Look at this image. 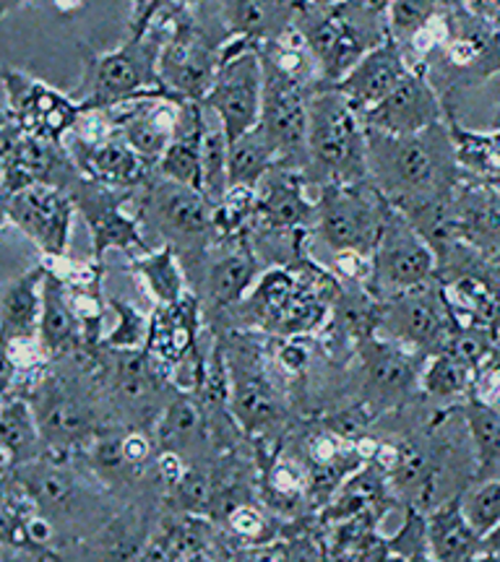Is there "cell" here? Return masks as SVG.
Segmentation results:
<instances>
[{"label":"cell","mask_w":500,"mask_h":562,"mask_svg":"<svg viewBox=\"0 0 500 562\" xmlns=\"http://www.w3.org/2000/svg\"><path fill=\"white\" fill-rule=\"evenodd\" d=\"M201 104L220 117L230 140L256 128L264 108V63L258 45L248 40L224 42L220 70Z\"/></svg>","instance_id":"8"},{"label":"cell","mask_w":500,"mask_h":562,"mask_svg":"<svg viewBox=\"0 0 500 562\" xmlns=\"http://www.w3.org/2000/svg\"><path fill=\"white\" fill-rule=\"evenodd\" d=\"M230 412L237 425L248 435L269 430L274 422L281 417L279 398L274 396L271 385L258 372H248L245 368H237V364L230 368Z\"/></svg>","instance_id":"31"},{"label":"cell","mask_w":500,"mask_h":562,"mask_svg":"<svg viewBox=\"0 0 500 562\" xmlns=\"http://www.w3.org/2000/svg\"><path fill=\"white\" fill-rule=\"evenodd\" d=\"M412 66L404 58V50L397 40L386 37L378 47L365 55L355 68L344 76L342 81L331 83V89L342 91L352 108L365 115L370 108H376L380 100L391 94L401 81L410 76Z\"/></svg>","instance_id":"19"},{"label":"cell","mask_w":500,"mask_h":562,"mask_svg":"<svg viewBox=\"0 0 500 562\" xmlns=\"http://www.w3.org/2000/svg\"><path fill=\"white\" fill-rule=\"evenodd\" d=\"M264 63V60H260ZM311 87L287 79L279 70L264 66V108L256 128L264 133L279 165L298 167L305 172L311 151H308V131H311Z\"/></svg>","instance_id":"12"},{"label":"cell","mask_w":500,"mask_h":562,"mask_svg":"<svg viewBox=\"0 0 500 562\" xmlns=\"http://www.w3.org/2000/svg\"><path fill=\"white\" fill-rule=\"evenodd\" d=\"M308 186L311 182L298 167H274L258 186V216L253 232H277V235L313 232L319 203L308 199Z\"/></svg>","instance_id":"17"},{"label":"cell","mask_w":500,"mask_h":562,"mask_svg":"<svg viewBox=\"0 0 500 562\" xmlns=\"http://www.w3.org/2000/svg\"><path fill=\"white\" fill-rule=\"evenodd\" d=\"M308 0H230L224 11V42L248 40L264 45L298 24Z\"/></svg>","instance_id":"25"},{"label":"cell","mask_w":500,"mask_h":562,"mask_svg":"<svg viewBox=\"0 0 500 562\" xmlns=\"http://www.w3.org/2000/svg\"><path fill=\"white\" fill-rule=\"evenodd\" d=\"M173 503L178 505L188 516H207L211 503H214V487H211V476L199 472V469H186L180 482L167 492Z\"/></svg>","instance_id":"44"},{"label":"cell","mask_w":500,"mask_h":562,"mask_svg":"<svg viewBox=\"0 0 500 562\" xmlns=\"http://www.w3.org/2000/svg\"><path fill=\"white\" fill-rule=\"evenodd\" d=\"M51 396L45 398V406H42L40 425L45 440L51 442L53 448H70L81 446V442L91 440L95 442L100 438V425H97L95 412L89 409L87 404L79 402V398L68 396V393H60L58 389H47Z\"/></svg>","instance_id":"30"},{"label":"cell","mask_w":500,"mask_h":562,"mask_svg":"<svg viewBox=\"0 0 500 562\" xmlns=\"http://www.w3.org/2000/svg\"><path fill=\"white\" fill-rule=\"evenodd\" d=\"M477 560H500V524L492 526V529L482 537V547Z\"/></svg>","instance_id":"53"},{"label":"cell","mask_w":500,"mask_h":562,"mask_svg":"<svg viewBox=\"0 0 500 562\" xmlns=\"http://www.w3.org/2000/svg\"><path fill=\"white\" fill-rule=\"evenodd\" d=\"M199 294L188 292L182 300L173 302V305H157V311L152 313V336L149 344H146V351L167 372L170 364L199 349Z\"/></svg>","instance_id":"22"},{"label":"cell","mask_w":500,"mask_h":562,"mask_svg":"<svg viewBox=\"0 0 500 562\" xmlns=\"http://www.w3.org/2000/svg\"><path fill=\"white\" fill-rule=\"evenodd\" d=\"M308 112H311L308 182L323 188L329 182L373 180L368 165V128L347 97L331 87H315L311 89Z\"/></svg>","instance_id":"3"},{"label":"cell","mask_w":500,"mask_h":562,"mask_svg":"<svg viewBox=\"0 0 500 562\" xmlns=\"http://www.w3.org/2000/svg\"><path fill=\"white\" fill-rule=\"evenodd\" d=\"M448 117L446 104L441 102L438 89L427 79L425 70H410L404 81L386 100L363 115L365 128L389 133V136H414Z\"/></svg>","instance_id":"16"},{"label":"cell","mask_w":500,"mask_h":562,"mask_svg":"<svg viewBox=\"0 0 500 562\" xmlns=\"http://www.w3.org/2000/svg\"><path fill=\"white\" fill-rule=\"evenodd\" d=\"M47 266L34 263L11 279L3 290V341L24 339V336H40L42 321V284H45Z\"/></svg>","instance_id":"29"},{"label":"cell","mask_w":500,"mask_h":562,"mask_svg":"<svg viewBox=\"0 0 500 562\" xmlns=\"http://www.w3.org/2000/svg\"><path fill=\"white\" fill-rule=\"evenodd\" d=\"M258 216V188L230 186L227 193L214 203L216 243L251 237Z\"/></svg>","instance_id":"37"},{"label":"cell","mask_w":500,"mask_h":562,"mask_svg":"<svg viewBox=\"0 0 500 562\" xmlns=\"http://www.w3.org/2000/svg\"><path fill=\"white\" fill-rule=\"evenodd\" d=\"M227 531L248 544H269L271 539V524L251 503H237L227 513Z\"/></svg>","instance_id":"46"},{"label":"cell","mask_w":500,"mask_h":562,"mask_svg":"<svg viewBox=\"0 0 500 562\" xmlns=\"http://www.w3.org/2000/svg\"><path fill=\"white\" fill-rule=\"evenodd\" d=\"M167 40V24L157 19L144 37H131L121 47L108 53L84 50V76L79 89V102L87 108L115 110L125 102L167 97L159 76V55Z\"/></svg>","instance_id":"2"},{"label":"cell","mask_w":500,"mask_h":562,"mask_svg":"<svg viewBox=\"0 0 500 562\" xmlns=\"http://www.w3.org/2000/svg\"><path fill=\"white\" fill-rule=\"evenodd\" d=\"M178 0H133L131 13V37H144L162 13L170 11Z\"/></svg>","instance_id":"49"},{"label":"cell","mask_w":500,"mask_h":562,"mask_svg":"<svg viewBox=\"0 0 500 562\" xmlns=\"http://www.w3.org/2000/svg\"><path fill=\"white\" fill-rule=\"evenodd\" d=\"M433 279H438V256L420 229L393 206L373 252L368 290L386 302Z\"/></svg>","instance_id":"10"},{"label":"cell","mask_w":500,"mask_h":562,"mask_svg":"<svg viewBox=\"0 0 500 562\" xmlns=\"http://www.w3.org/2000/svg\"><path fill=\"white\" fill-rule=\"evenodd\" d=\"M26 3H32V0H3V13H11L13 9H21Z\"/></svg>","instance_id":"55"},{"label":"cell","mask_w":500,"mask_h":562,"mask_svg":"<svg viewBox=\"0 0 500 562\" xmlns=\"http://www.w3.org/2000/svg\"><path fill=\"white\" fill-rule=\"evenodd\" d=\"M220 256L207 258V266L201 271L203 290L214 311H230L237 307L248 297V290L260 279V256L253 245L251 237H241V240L214 243Z\"/></svg>","instance_id":"20"},{"label":"cell","mask_w":500,"mask_h":562,"mask_svg":"<svg viewBox=\"0 0 500 562\" xmlns=\"http://www.w3.org/2000/svg\"><path fill=\"white\" fill-rule=\"evenodd\" d=\"M277 165V151L271 149V144L258 128L230 140V186L258 188L260 180Z\"/></svg>","instance_id":"36"},{"label":"cell","mask_w":500,"mask_h":562,"mask_svg":"<svg viewBox=\"0 0 500 562\" xmlns=\"http://www.w3.org/2000/svg\"><path fill=\"white\" fill-rule=\"evenodd\" d=\"M193 396L196 393L178 391V396L162 412L157 422V446L162 451L180 456L182 451H190V448L201 446L207 440V417H203L201 402H196Z\"/></svg>","instance_id":"33"},{"label":"cell","mask_w":500,"mask_h":562,"mask_svg":"<svg viewBox=\"0 0 500 562\" xmlns=\"http://www.w3.org/2000/svg\"><path fill=\"white\" fill-rule=\"evenodd\" d=\"M207 108L196 100H182L178 131L154 172L203 193V138H207Z\"/></svg>","instance_id":"23"},{"label":"cell","mask_w":500,"mask_h":562,"mask_svg":"<svg viewBox=\"0 0 500 562\" xmlns=\"http://www.w3.org/2000/svg\"><path fill=\"white\" fill-rule=\"evenodd\" d=\"M68 149L79 161L84 178L104 182L112 188H125V191H138L149 175L154 172L136 151L131 149L129 140L121 133L100 146H81L68 140Z\"/></svg>","instance_id":"24"},{"label":"cell","mask_w":500,"mask_h":562,"mask_svg":"<svg viewBox=\"0 0 500 562\" xmlns=\"http://www.w3.org/2000/svg\"><path fill=\"white\" fill-rule=\"evenodd\" d=\"M427 529H431L433 560L459 562L477 560L482 547V533L471 526L464 513V492L441 501L427 513Z\"/></svg>","instance_id":"27"},{"label":"cell","mask_w":500,"mask_h":562,"mask_svg":"<svg viewBox=\"0 0 500 562\" xmlns=\"http://www.w3.org/2000/svg\"><path fill=\"white\" fill-rule=\"evenodd\" d=\"M305 487V476L298 472V467L292 463H274L269 472V490L277 501H298Z\"/></svg>","instance_id":"48"},{"label":"cell","mask_w":500,"mask_h":562,"mask_svg":"<svg viewBox=\"0 0 500 562\" xmlns=\"http://www.w3.org/2000/svg\"><path fill=\"white\" fill-rule=\"evenodd\" d=\"M129 271L157 305H173L190 292L186 266H182L178 250L167 243L157 250L144 252V256L129 258Z\"/></svg>","instance_id":"32"},{"label":"cell","mask_w":500,"mask_h":562,"mask_svg":"<svg viewBox=\"0 0 500 562\" xmlns=\"http://www.w3.org/2000/svg\"><path fill=\"white\" fill-rule=\"evenodd\" d=\"M68 136L74 144H81V146L108 144L110 138L118 136L115 110L87 108V104H84V112L79 115V121H76L74 131H70Z\"/></svg>","instance_id":"45"},{"label":"cell","mask_w":500,"mask_h":562,"mask_svg":"<svg viewBox=\"0 0 500 562\" xmlns=\"http://www.w3.org/2000/svg\"><path fill=\"white\" fill-rule=\"evenodd\" d=\"M123 448H125V459H129V463H131L133 469L144 467V463L152 459V451H154L149 438H146L144 432H131V435H125V438H123Z\"/></svg>","instance_id":"51"},{"label":"cell","mask_w":500,"mask_h":562,"mask_svg":"<svg viewBox=\"0 0 500 562\" xmlns=\"http://www.w3.org/2000/svg\"><path fill=\"white\" fill-rule=\"evenodd\" d=\"M368 165L373 182L399 211L454 199L462 188V165L446 121L414 136H389L368 128Z\"/></svg>","instance_id":"1"},{"label":"cell","mask_w":500,"mask_h":562,"mask_svg":"<svg viewBox=\"0 0 500 562\" xmlns=\"http://www.w3.org/2000/svg\"><path fill=\"white\" fill-rule=\"evenodd\" d=\"M446 123L451 140H454L456 159L464 170L480 175L485 180H500V128L490 133L469 131L451 112Z\"/></svg>","instance_id":"35"},{"label":"cell","mask_w":500,"mask_h":562,"mask_svg":"<svg viewBox=\"0 0 500 562\" xmlns=\"http://www.w3.org/2000/svg\"><path fill=\"white\" fill-rule=\"evenodd\" d=\"M360 357L368 391L378 398H397L410 393L414 385L420 389V375L425 368L427 355H420L404 344L391 339L360 341Z\"/></svg>","instance_id":"21"},{"label":"cell","mask_w":500,"mask_h":562,"mask_svg":"<svg viewBox=\"0 0 500 562\" xmlns=\"http://www.w3.org/2000/svg\"><path fill=\"white\" fill-rule=\"evenodd\" d=\"M42 435L40 417L34 414L32 404L24 396L5 393L3 412H0V453H3V472L11 474V469L24 467L42 459Z\"/></svg>","instance_id":"28"},{"label":"cell","mask_w":500,"mask_h":562,"mask_svg":"<svg viewBox=\"0 0 500 562\" xmlns=\"http://www.w3.org/2000/svg\"><path fill=\"white\" fill-rule=\"evenodd\" d=\"M391 558L399 560H433L431 529H427V513L410 505L401 529L389 539Z\"/></svg>","instance_id":"42"},{"label":"cell","mask_w":500,"mask_h":562,"mask_svg":"<svg viewBox=\"0 0 500 562\" xmlns=\"http://www.w3.org/2000/svg\"><path fill=\"white\" fill-rule=\"evenodd\" d=\"M110 311L115 313V326L102 339L104 349H146L152 336V315L138 311L129 300L108 297Z\"/></svg>","instance_id":"40"},{"label":"cell","mask_w":500,"mask_h":562,"mask_svg":"<svg viewBox=\"0 0 500 562\" xmlns=\"http://www.w3.org/2000/svg\"><path fill=\"white\" fill-rule=\"evenodd\" d=\"M74 195L84 224L91 235V258L104 261L108 250H121L129 258L149 252V243L141 235L138 214H129L125 206L133 203L136 191L112 188L104 182L81 178L68 191Z\"/></svg>","instance_id":"11"},{"label":"cell","mask_w":500,"mask_h":562,"mask_svg":"<svg viewBox=\"0 0 500 562\" xmlns=\"http://www.w3.org/2000/svg\"><path fill=\"white\" fill-rule=\"evenodd\" d=\"M319 216L313 235L334 252H363L373 256L384 235L393 203L373 180L329 182L319 193Z\"/></svg>","instance_id":"6"},{"label":"cell","mask_w":500,"mask_h":562,"mask_svg":"<svg viewBox=\"0 0 500 562\" xmlns=\"http://www.w3.org/2000/svg\"><path fill=\"white\" fill-rule=\"evenodd\" d=\"M477 372L459 360L454 351L443 349L425 362L420 375V389L433 398H456L467 393L475 383Z\"/></svg>","instance_id":"38"},{"label":"cell","mask_w":500,"mask_h":562,"mask_svg":"<svg viewBox=\"0 0 500 562\" xmlns=\"http://www.w3.org/2000/svg\"><path fill=\"white\" fill-rule=\"evenodd\" d=\"M230 188V138L216 117L203 138V195L214 206Z\"/></svg>","instance_id":"39"},{"label":"cell","mask_w":500,"mask_h":562,"mask_svg":"<svg viewBox=\"0 0 500 562\" xmlns=\"http://www.w3.org/2000/svg\"><path fill=\"white\" fill-rule=\"evenodd\" d=\"M498 21H500V19H498Z\"/></svg>","instance_id":"57"},{"label":"cell","mask_w":500,"mask_h":562,"mask_svg":"<svg viewBox=\"0 0 500 562\" xmlns=\"http://www.w3.org/2000/svg\"><path fill=\"white\" fill-rule=\"evenodd\" d=\"M462 5L471 13V16L490 21V24H498L500 0H462Z\"/></svg>","instance_id":"52"},{"label":"cell","mask_w":500,"mask_h":562,"mask_svg":"<svg viewBox=\"0 0 500 562\" xmlns=\"http://www.w3.org/2000/svg\"><path fill=\"white\" fill-rule=\"evenodd\" d=\"M76 211L74 195L53 186H32L3 199L5 227L30 237L42 258L68 256Z\"/></svg>","instance_id":"14"},{"label":"cell","mask_w":500,"mask_h":562,"mask_svg":"<svg viewBox=\"0 0 500 562\" xmlns=\"http://www.w3.org/2000/svg\"><path fill=\"white\" fill-rule=\"evenodd\" d=\"M159 19L167 24V40L159 55L162 83L173 100L201 102L220 70L224 42L211 37L190 9H182L180 3Z\"/></svg>","instance_id":"7"},{"label":"cell","mask_w":500,"mask_h":562,"mask_svg":"<svg viewBox=\"0 0 500 562\" xmlns=\"http://www.w3.org/2000/svg\"><path fill=\"white\" fill-rule=\"evenodd\" d=\"M380 334L427 357L446 349L451 334H454V323H451L443 281L433 279L386 300Z\"/></svg>","instance_id":"13"},{"label":"cell","mask_w":500,"mask_h":562,"mask_svg":"<svg viewBox=\"0 0 500 562\" xmlns=\"http://www.w3.org/2000/svg\"><path fill=\"white\" fill-rule=\"evenodd\" d=\"M471 398L500 412V351H492L488 362L477 370L475 383H471Z\"/></svg>","instance_id":"47"},{"label":"cell","mask_w":500,"mask_h":562,"mask_svg":"<svg viewBox=\"0 0 500 562\" xmlns=\"http://www.w3.org/2000/svg\"><path fill=\"white\" fill-rule=\"evenodd\" d=\"M5 112L21 131L34 136L66 140L76 121L84 112V102L53 89L51 83L32 79L30 74L16 68L3 70Z\"/></svg>","instance_id":"15"},{"label":"cell","mask_w":500,"mask_h":562,"mask_svg":"<svg viewBox=\"0 0 500 562\" xmlns=\"http://www.w3.org/2000/svg\"><path fill=\"white\" fill-rule=\"evenodd\" d=\"M464 513L482 537L500 524V474L488 476L477 487L464 492Z\"/></svg>","instance_id":"43"},{"label":"cell","mask_w":500,"mask_h":562,"mask_svg":"<svg viewBox=\"0 0 500 562\" xmlns=\"http://www.w3.org/2000/svg\"><path fill=\"white\" fill-rule=\"evenodd\" d=\"M454 3H462V0H391L389 11H386L389 34L399 45H404L427 21H433L441 11H446Z\"/></svg>","instance_id":"41"},{"label":"cell","mask_w":500,"mask_h":562,"mask_svg":"<svg viewBox=\"0 0 500 562\" xmlns=\"http://www.w3.org/2000/svg\"><path fill=\"white\" fill-rule=\"evenodd\" d=\"M0 170H3V199L32 186H53L70 191L84 178L79 161L66 140H53L21 131L9 115H3L0 133Z\"/></svg>","instance_id":"9"},{"label":"cell","mask_w":500,"mask_h":562,"mask_svg":"<svg viewBox=\"0 0 500 562\" xmlns=\"http://www.w3.org/2000/svg\"><path fill=\"white\" fill-rule=\"evenodd\" d=\"M53 5L55 13H60L63 19H74L87 9V0H47Z\"/></svg>","instance_id":"54"},{"label":"cell","mask_w":500,"mask_h":562,"mask_svg":"<svg viewBox=\"0 0 500 562\" xmlns=\"http://www.w3.org/2000/svg\"><path fill=\"white\" fill-rule=\"evenodd\" d=\"M19 484L34 497L42 513H66L76 501V484L58 463L32 461L19 467Z\"/></svg>","instance_id":"34"},{"label":"cell","mask_w":500,"mask_h":562,"mask_svg":"<svg viewBox=\"0 0 500 562\" xmlns=\"http://www.w3.org/2000/svg\"><path fill=\"white\" fill-rule=\"evenodd\" d=\"M178 3L182 5V9H193V5H199V3H203V0H178Z\"/></svg>","instance_id":"56"},{"label":"cell","mask_w":500,"mask_h":562,"mask_svg":"<svg viewBox=\"0 0 500 562\" xmlns=\"http://www.w3.org/2000/svg\"><path fill=\"white\" fill-rule=\"evenodd\" d=\"M133 199H136L141 224L152 227L162 240L178 250L190 277H201L209 252L216 243L214 206L207 195L152 172Z\"/></svg>","instance_id":"5"},{"label":"cell","mask_w":500,"mask_h":562,"mask_svg":"<svg viewBox=\"0 0 500 562\" xmlns=\"http://www.w3.org/2000/svg\"><path fill=\"white\" fill-rule=\"evenodd\" d=\"M182 102L167 100V97H152V100L125 102L115 108L118 133L129 140V146L138 154L152 170H157L159 159L165 157L167 146L178 131Z\"/></svg>","instance_id":"18"},{"label":"cell","mask_w":500,"mask_h":562,"mask_svg":"<svg viewBox=\"0 0 500 562\" xmlns=\"http://www.w3.org/2000/svg\"><path fill=\"white\" fill-rule=\"evenodd\" d=\"M277 362L287 375H300L308 368V362H311V355L298 341V336H287V341H281L277 349Z\"/></svg>","instance_id":"50"},{"label":"cell","mask_w":500,"mask_h":562,"mask_svg":"<svg viewBox=\"0 0 500 562\" xmlns=\"http://www.w3.org/2000/svg\"><path fill=\"white\" fill-rule=\"evenodd\" d=\"M40 341L51 360L63 355H76V351L89 347L87 339H84L79 315L70 307L66 284L53 271H47L45 284H42Z\"/></svg>","instance_id":"26"},{"label":"cell","mask_w":500,"mask_h":562,"mask_svg":"<svg viewBox=\"0 0 500 562\" xmlns=\"http://www.w3.org/2000/svg\"><path fill=\"white\" fill-rule=\"evenodd\" d=\"M298 26L319 66L315 87L342 81L373 47L389 37L386 16L373 11L365 0H334L326 5L305 3Z\"/></svg>","instance_id":"4"}]
</instances>
